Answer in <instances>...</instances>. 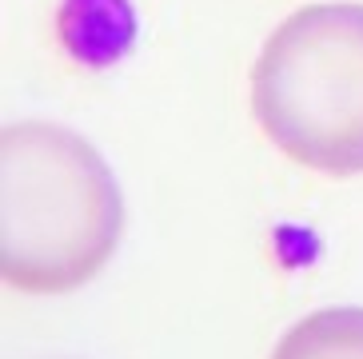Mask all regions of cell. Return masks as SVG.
Segmentation results:
<instances>
[{
    "label": "cell",
    "mask_w": 363,
    "mask_h": 359,
    "mask_svg": "<svg viewBox=\"0 0 363 359\" xmlns=\"http://www.w3.org/2000/svg\"><path fill=\"white\" fill-rule=\"evenodd\" d=\"M267 140L323 176L363 172V4H311L267 36L252 68Z\"/></svg>",
    "instance_id": "obj_2"
},
{
    "label": "cell",
    "mask_w": 363,
    "mask_h": 359,
    "mask_svg": "<svg viewBox=\"0 0 363 359\" xmlns=\"http://www.w3.org/2000/svg\"><path fill=\"white\" fill-rule=\"evenodd\" d=\"M272 359H363V307H323L299 319Z\"/></svg>",
    "instance_id": "obj_3"
},
{
    "label": "cell",
    "mask_w": 363,
    "mask_h": 359,
    "mask_svg": "<svg viewBox=\"0 0 363 359\" xmlns=\"http://www.w3.org/2000/svg\"><path fill=\"white\" fill-rule=\"evenodd\" d=\"M124 232V196L80 132L21 120L0 132V275L60 296L96 280Z\"/></svg>",
    "instance_id": "obj_1"
}]
</instances>
